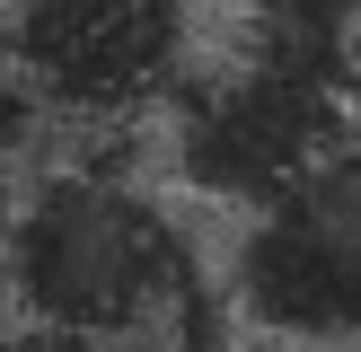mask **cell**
Here are the masks:
<instances>
[{
  "label": "cell",
  "instance_id": "cell-1",
  "mask_svg": "<svg viewBox=\"0 0 361 352\" xmlns=\"http://www.w3.org/2000/svg\"><path fill=\"white\" fill-rule=\"evenodd\" d=\"M212 282L185 211L115 150L35 158L0 203V308L133 352H203Z\"/></svg>",
  "mask_w": 361,
  "mask_h": 352
},
{
  "label": "cell",
  "instance_id": "cell-2",
  "mask_svg": "<svg viewBox=\"0 0 361 352\" xmlns=\"http://www.w3.org/2000/svg\"><path fill=\"white\" fill-rule=\"evenodd\" d=\"M361 132V97L300 62H274L256 44H212L194 53V70L176 80V97L159 106V158L185 194L212 203H264L300 168Z\"/></svg>",
  "mask_w": 361,
  "mask_h": 352
},
{
  "label": "cell",
  "instance_id": "cell-3",
  "mask_svg": "<svg viewBox=\"0 0 361 352\" xmlns=\"http://www.w3.org/2000/svg\"><path fill=\"white\" fill-rule=\"evenodd\" d=\"M0 62L35 88L53 141H115L194 70V0H18Z\"/></svg>",
  "mask_w": 361,
  "mask_h": 352
},
{
  "label": "cell",
  "instance_id": "cell-4",
  "mask_svg": "<svg viewBox=\"0 0 361 352\" xmlns=\"http://www.w3.org/2000/svg\"><path fill=\"white\" fill-rule=\"evenodd\" d=\"M0 352H133V344H97V334H62V326H35V317L0 308Z\"/></svg>",
  "mask_w": 361,
  "mask_h": 352
},
{
  "label": "cell",
  "instance_id": "cell-5",
  "mask_svg": "<svg viewBox=\"0 0 361 352\" xmlns=\"http://www.w3.org/2000/svg\"><path fill=\"white\" fill-rule=\"evenodd\" d=\"M9 185H18V168H9V158H0V203H9Z\"/></svg>",
  "mask_w": 361,
  "mask_h": 352
}]
</instances>
